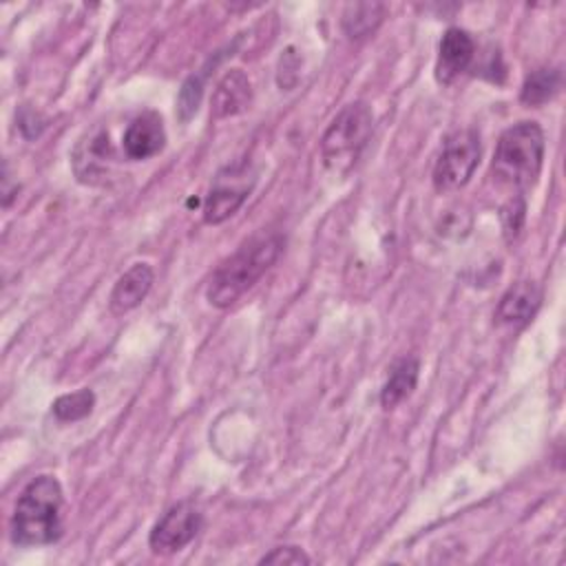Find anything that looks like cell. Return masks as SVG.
I'll use <instances>...</instances> for the list:
<instances>
[{
	"label": "cell",
	"instance_id": "5bb4252c",
	"mask_svg": "<svg viewBox=\"0 0 566 566\" xmlns=\"http://www.w3.org/2000/svg\"><path fill=\"white\" fill-rule=\"evenodd\" d=\"M385 7L380 2H354L347 4L340 18L343 31L352 40H360L376 31V27L382 22Z\"/></svg>",
	"mask_w": 566,
	"mask_h": 566
},
{
	"label": "cell",
	"instance_id": "7a4b0ae2",
	"mask_svg": "<svg viewBox=\"0 0 566 566\" xmlns=\"http://www.w3.org/2000/svg\"><path fill=\"white\" fill-rule=\"evenodd\" d=\"M64 493L53 475L31 480L20 493L11 515V542L18 546L53 544L62 535Z\"/></svg>",
	"mask_w": 566,
	"mask_h": 566
},
{
	"label": "cell",
	"instance_id": "30bf717a",
	"mask_svg": "<svg viewBox=\"0 0 566 566\" xmlns=\"http://www.w3.org/2000/svg\"><path fill=\"white\" fill-rule=\"evenodd\" d=\"M252 104V84L248 75L239 69L228 71L212 91V115L217 119H226L243 113Z\"/></svg>",
	"mask_w": 566,
	"mask_h": 566
},
{
	"label": "cell",
	"instance_id": "3957f363",
	"mask_svg": "<svg viewBox=\"0 0 566 566\" xmlns=\"http://www.w3.org/2000/svg\"><path fill=\"white\" fill-rule=\"evenodd\" d=\"M544 161V130L535 122H520L506 128L495 146L493 177L522 195L539 177Z\"/></svg>",
	"mask_w": 566,
	"mask_h": 566
},
{
	"label": "cell",
	"instance_id": "9c48e42d",
	"mask_svg": "<svg viewBox=\"0 0 566 566\" xmlns=\"http://www.w3.org/2000/svg\"><path fill=\"white\" fill-rule=\"evenodd\" d=\"M166 144V130H164V122L157 113H144L139 117H135L122 139L124 153L128 159H148L157 153H161Z\"/></svg>",
	"mask_w": 566,
	"mask_h": 566
},
{
	"label": "cell",
	"instance_id": "277c9868",
	"mask_svg": "<svg viewBox=\"0 0 566 566\" xmlns=\"http://www.w3.org/2000/svg\"><path fill=\"white\" fill-rule=\"evenodd\" d=\"M374 130V117L365 102H352L332 119L321 137V157L329 172L347 175L358 161Z\"/></svg>",
	"mask_w": 566,
	"mask_h": 566
},
{
	"label": "cell",
	"instance_id": "8992f818",
	"mask_svg": "<svg viewBox=\"0 0 566 566\" xmlns=\"http://www.w3.org/2000/svg\"><path fill=\"white\" fill-rule=\"evenodd\" d=\"M201 528V513L190 502L172 504L153 526L148 544L159 555H170L188 546Z\"/></svg>",
	"mask_w": 566,
	"mask_h": 566
},
{
	"label": "cell",
	"instance_id": "4fadbf2b",
	"mask_svg": "<svg viewBox=\"0 0 566 566\" xmlns=\"http://www.w3.org/2000/svg\"><path fill=\"white\" fill-rule=\"evenodd\" d=\"M418 371H420L418 358L405 356V358L396 360V363L391 365L389 378H387L385 385H382L380 405H382L385 409H391V407H396L398 402H402V400L416 389Z\"/></svg>",
	"mask_w": 566,
	"mask_h": 566
},
{
	"label": "cell",
	"instance_id": "ba28073f",
	"mask_svg": "<svg viewBox=\"0 0 566 566\" xmlns=\"http://www.w3.org/2000/svg\"><path fill=\"white\" fill-rule=\"evenodd\" d=\"M475 55V42L473 38L458 27H451L444 31L438 49V64H436V77L440 84H451L460 73L469 69Z\"/></svg>",
	"mask_w": 566,
	"mask_h": 566
},
{
	"label": "cell",
	"instance_id": "d6986e66",
	"mask_svg": "<svg viewBox=\"0 0 566 566\" xmlns=\"http://www.w3.org/2000/svg\"><path fill=\"white\" fill-rule=\"evenodd\" d=\"M261 564H312V557L298 546H279L263 555Z\"/></svg>",
	"mask_w": 566,
	"mask_h": 566
},
{
	"label": "cell",
	"instance_id": "2e32d148",
	"mask_svg": "<svg viewBox=\"0 0 566 566\" xmlns=\"http://www.w3.org/2000/svg\"><path fill=\"white\" fill-rule=\"evenodd\" d=\"M95 405V396L91 389H77L73 394H64L60 396L51 407H53V416L62 422H75L86 418L93 411Z\"/></svg>",
	"mask_w": 566,
	"mask_h": 566
},
{
	"label": "cell",
	"instance_id": "52a82bcc",
	"mask_svg": "<svg viewBox=\"0 0 566 566\" xmlns=\"http://www.w3.org/2000/svg\"><path fill=\"white\" fill-rule=\"evenodd\" d=\"M245 172H237V168L230 170V179L219 175L217 184L210 188L206 201H203V219L206 223H221L228 217H232L243 201L248 199L254 179H245Z\"/></svg>",
	"mask_w": 566,
	"mask_h": 566
},
{
	"label": "cell",
	"instance_id": "8fae6325",
	"mask_svg": "<svg viewBox=\"0 0 566 566\" xmlns=\"http://www.w3.org/2000/svg\"><path fill=\"white\" fill-rule=\"evenodd\" d=\"M155 281V272L148 263H135L133 268H128L115 283L113 292H111V312L113 314H124L130 312L133 307H137L150 292Z\"/></svg>",
	"mask_w": 566,
	"mask_h": 566
},
{
	"label": "cell",
	"instance_id": "7c38bea8",
	"mask_svg": "<svg viewBox=\"0 0 566 566\" xmlns=\"http://www.w3.org/2000/svg\"><path fill=\"white\" fill-rule=\"evenodd\" d=\"M539 301L542 294L537 285L531 281H520L513 287H509L506 294L500 298L497 321L506 325H524L535 316Z\"/></svg>",
	"mask_w": 566,
	"mask_h": 566
},
{
	"label": "cell",
	"instance_id": "5b68a950",
	"mask_svg": "<svg viewBox=\"0 0 566 566\" xmlns=\"http://www.w3.org/2000/svg\"><path fill=\"white\" fill-rule=\"evenodd\" d=\"M480 161V137L475 130H458L444 139L442 153L433 166V186L440 192L464 186Z\"/></svg>",
	"mask_w": 566,
	"mask_h": 566
},
{
	"label": "cell",
	"instance_id": "ac0fdd59",
	"mask_svg": "<svg viewBox=\"0 0 566 566\" xmlns=\"http://www.w3.org/2000/svg\"><path fill=\"white\" fill-rule=\"evenodd\" d=\"M524 212H526V203H524L522 195H515V197L502 208L500 217H502V228H504L506 239H513V237L520 232V228H522V223H524Z\"/></svg>",
	"mask_w": 566,
	"mask_h": 566
},
{
	"label": "cell",
	"instance_id": "6da1fadb",
	"mask_svg": "<svg viewBox=\"0 0 566 566\" xmlns=\"http://www.w3.org/2000/svg\"><path fill=\"white\" fill-rule=\"evenodd\" d=\"M281 250L283 237L276 232H263L248 239L212 272L206 287L208 303L219 310L234 305L276 263Z\"/></svg>",
	"mask_w": 566,
	"mask_h": 566
},
{
	"label": "cell",
	"instance_id": "e0dca14e",
	"mask_svg": "<svg viewBox=\"0 0 566 566\" xmlns=\"http://www.w3.org/2000/svg\"><path fill=\"white\" fill-rule=\"evenodd\" d=\"M201 95H203V77L201 75H190L181 84V91H179V97H177V115H179L181 122H188L197 113Z\"/></svg>",
	"mask_w": 566,
	"mask_h": 566
},
{
	"label": "cell",
	"instance_id": "9a60e30c",
	"mask_svg": "<svg viewBox=\"0 0 566 566\" xmlns=\"http://www.w3.org/2000/svg\"><path fill=\"white\" fill-rule=\"evenodd\" d=\"M559 84H562L559 71H555V69H537V71H533L524 80L520 99L526 106H542V104H546L559 91Z\"/></svg>",
	"mask_w": 566,
	"mask_h": 566
}]
</instances>
